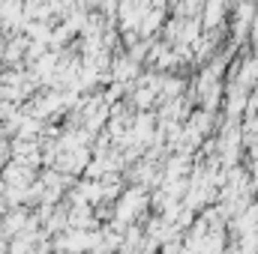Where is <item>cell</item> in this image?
Returning <instances> with one entry per match:
<instances>
[{
    "label": "cell",
    "instance_id": "cell-1",
    "mask_svg": "<svg viewBox=\"0 0 258 254\" xmlns=\"http://www.w3.org/2000/svg\"><path fill=\"white\" fill-rule=\"evenodd\" d=\"M198 21H201V27H204V30L219 27V24L225 21V0H204Z\"/></svg>",
    "mask_w": 258,
    "mask_h": 254
},
{
    "label": "cell",
    "instance_id": "cell-2",
    "mask_svg": "<svg viewBox=\"0 0 258 254\" xmlns=\"http://www.w3.org/2000/svg\"><path fill=\"white\" fill-rule=\"evenodd\" d=\"M24 224H27V212H24V209H12V212H6V218H3V230H0V233L15 236Z\"/></svg>",
    "mask_w": 258,
    "mask_h": 254
}]
</instances>
